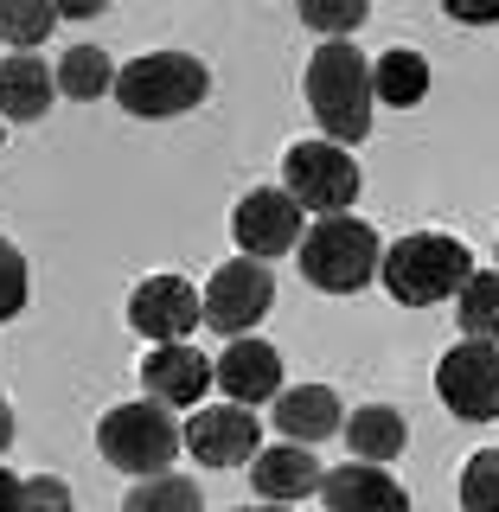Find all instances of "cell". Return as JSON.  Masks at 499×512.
Here are the masks:
<instances>
[{
  "instance_id": "cell-20",
  "label": "cell",
  "mask_w": 499,
  "mask_h": 512,
  "mask_svg": "<svg viewBox=\"0 0 499 512\" xmlns=\"http://www.w3.org/2000/svg\"><path fill=\"white\" fill-rule=\"evenodd\" d=\"M455 314H461V333H468V340L499 346V269H474V276L461 282Z\"/></svg>"
},
{
  "instance_id": "cell-9",
  "label": "cell",
  "mask_w": 499,
  "mask_h": 512,
  "mask_svg": "<svg viewBox=\"0 0 499 512\" xmlns=\"http://www.w3.org/2000/svg\"><path fill=\"white\" fill-rule=\"evenodd\" d=\"M231 237H237V250H244L250 263H263V256H288L301 244V205L288 199L282 186H256V192L237 199Z\"/></svg>"
},
{
  "instance_id": "cell-1",
  "label": "cell",
  "mask_w": 499,
  "mask_h": 512,
  "mask_svg": "<svg viewBox=\"0 0 499 512\" xmlns=\"http://www.w3.org/2000/svg\"><path fill=\"white\" fill-rule=\"evenodd\" d=\"M301 90H308V109L320 122V141L359 148V141L372 135V103H378L372 96V64L352 52V39H320Z\"/></svg>"
},
{
  "instance_id": "cell-19",
  "label": "cell",
  "mask_w": 499,
  "mask_h": 512,
  "mask_svg": "<svg viewBox=\"0 0 499 512\" xmlns=\"http://www.w3.org/2000/svg\"><path fill=\"white\" fill-rule=\"evenodd\" d=\"M372 96L391 109H416L429 96V64L423 52H410V45H391L378 64H372Z\"/></svg>"
},
{
  "instance_id": "cell-10",
  "label": "cell",
  "mask_w": 499,
  "mask_h": 512,
  "mask_svg": "<svg viewBox=\"0 0 499 512\" xmlns=\"http://www.w3.org/2000/svg\"><path fill=\"white\" fill-rule=\"evenodd\" d=\"M186 448L205 461V468H244V461L263 455V423L244 404H224V410H192V423L180 429Z\"/></svg>"
},
{
  "instance_id": "cell-16",
  "label": "cell",
  "mask_w": 499,
  "mask_h": 512,
  "mask_svg": "<svg viewBox=\"0 0 499 512\" xmlns=\"http://www.w3.org/2000/svg\"><path fill=\"white\" fill-rule=\"evenodd\" d=\"M250 480H256V493H263L269 506H288V500L320 493V461L301 442H282V448H263V455L250 461Z\"/></svg>"
},
{
  "instance_id": "cell-27",
  "label": "cell",
  "mask_w": 499,
  "mask_h": 512,
  "mask_svg": "<svg viewBox=\"0 0 499 512\" xmlns=\"http://www.w3.org/2000/svg\"><path fill=\"white\" fill-rule=\"evenodd\" d=\"M20 512H71V487L58 474H32L20 480Z\"/></svg>"
},
{
  "instance_id": "cell-17",
  "label": "cell",
  "mask_w": 499,
  "mask_h": 512,
  "mask_svg": "<svg viewBox=\"0 0 499 512\" xmlns=\"http://www.w3.org/2000/svg\"><path fill=\"white\" fill-rule=\"evenodd\" d=\"M58 96V77L45 71V58L13 52L0 58V122H39Z\"/></svg>"
},
{
  "instance_id": "cell-12",
  "label": "cell",
  "mask_w": 499,
  "mask_h": 512,
  "mask_svg": "<svg viewBox=\"0 0 499 512\" xmlns=\"http://www.w3.org/2000/svg\"><path fill=\"white\" fill-rule=\"evenodd\" d=\"M212 384L231 404H269L282 397V352L269 340H231L212 365Z\"/></svg>"
},
{
  "instance_id": "cell-8",
  "label": "cell",
  "mask_w": 499,
  "mask_h": 512,
  "mask_svg": "<svg viewBox=\"0 0 499 512\" xmlns=\"http://www.w3.org/2000/svg\"><path fill=\"white\" fill-rule=\"evenodd\" d=\"M436 391L461 423H493L499 416V346H487V340L448 346L436 365Z\"/></svg>"
},
{
  "instance_id": "cell-22",
  "label": "cell",
  "mask_w": 499,
  "mask_h": 512,
  "mask_svg": "<svg viewBox=\"0 0 499 512\" xmlns=\"http://www.w3.org/2000/svg\"><path fill=\"white\" fill-rule=\"evenodd\" d=\"M122 512H199V480L186 474H148L128 487Z\"/></svg>"
},
{
  "instance_id": "cell-24",
  "label": "cell",
  "mask_w": 499,
  "mask_h": 512,
  "mask_svg": "<svg viewBox=\"0 0 499 512\" xmlns=\"http://www.w3.org/2000/svg\"><path fill=\"white\" fill-rule=\"evenodd\" d=\"M461 512H499V448H480L461 468Z\"/></svg>"
},
{
  "instance_id": "cell-25",
  "label": "cell",
  "mask_w": 499,
  "mask_h": 512,
  "mask_svg": "<svg viewBox=\"0 0 499 512\" xmlns=\"http://www.w3.org/2000/svg\"><path fill=\"white\" fill-rule=\"evenodd\" d=\"M365 0H333V7H320V0H308V7H301V26L308 32H327V39H346V32H359L365 26Z\"/></svg>"
},
{
  "instance_id": "cell-30",
  "label": "cell",
  "mask_w": 499,
  "mask_h": 512,
  "mask_svg": "<svg viewBox=\"0 0 499 512\" xmlns=\"http://www.w3.org/2000/svg\"><path fill=\"white\" fill-rule=\"evenodd\" d=\"M237 512H288V506H269V500H263V506H237Z\"/></svg>"
},
{
  "instance_id": "cell-2",
  "label": "cell",
  "mask_w": 499,
  "mask_h": 512,
  "mask_svg": "<svg viewBox=\"0 0 499 512\" xmlns=\"http://www.w3.org/2000/svg\"><path fill=\"white\" fill-rule=\"evenodd\" d=\"M468 276H474V256L448 231H410V237H397L378 263V282L391 288V301H404V308H436V301L461 295Z\"/></svg>"
},
{
  "instance_id": "cell-14",
  "label": "cell",
  "mask_w": 499,
  "mask_h": 512,
  "mask_svg": "<svg viewBox=\"0 0 499 512\" xmlns=\"http://www.w3.org/2000/svg\"><path fill=\"white\" fill-rule=\"evenodd\" d=\"M141 378H148V397L154 404H173V410H186V404H199L205 397V384H212V365H205V352L199 346H154L148 359H141Z\"/></svg>"
},
{
  "instance_id": "cell-26",
  "label": "cell",
  "mask_w": 499,
  "mask_h": 512,
  "mask_svg": "<svg viewBox=\"0 0 499 512\" xmlns=\"http://www.w3.org/2000/svg\"><path fill=\"white\" fill-rule=\"evenodd\" d=\"M20 308H26V256L0 237V327L20 320Z\"/></svg>"
},
{
  "instance_id": "cell-28",
  "label": "cell",
  "mask_w": 499,
  "mask_h": 512,
  "mask_svg": "<svg viewBox=\"0 0 499 512\" xmlns=\"http://www.w3.org/2000/svg\"><path fill=\"white\" fill-rule=\"evenodd\" d=\"M0 512H20V480L0 468Z\"/></svg>"
},
{
  "instance_id": "cell-6",
  "label": "cell",
  "mask_w": 499,
  "mask_h": 512,
  "mask_svg": "<svg viewBox=\"0 0 499 512\" xmlns=\"http://www.w3.org/2000/svg\"><path fill=\"white\" fill-rule=\"evenodd\" d=\"M359 160L333 141H295L282 154V192L301 205V212H320V218H346V205H359Z\"/></svg>"
},
{
  "instance_id": "cell-5",
  "label": "cell",
  "mask_w": 499,
  "mask_h": 512,
  "mask_svg": "<svg viewBox=\"0 0 499 512\" xmlns=\"http://www.w3.org/2000/svg\"><path fill=\"white\" fill-rule=\"evenodd\" d=\"M180 423H173L167 410L154 404H116L96 423V448H103V461H116L122 474H135V480H148V474H167V461L180 455Z\"/></svg>"
},
{
  "instance_id": "cell-11",
  "label": "cell",
  "mask_w": 499,
  "mask_h": 512,
  "mask_svg": "<svg viewBox=\"0 0 499 512\" xmlns=\"http://www.w3.org/2000/svg\"><path fill=\"white\" fill-rule=\"evenodd\" d=\"M128 320H135V333H148L154 346H180L192 327H199V288L186 276H148L128 295Z\"/></svg>"
},
{
  "instance_id": "cell-13",
  "label": "cell",
  "mask_w": 499,
  "mask_h": 512,
  "mask_svg": "<svg viewBox=\"0 0 499 512\" xmlns=\"http://www.w3.org/2000/svg\"><path fill=\"white\" fill-rule=\"evenodd\" d=\"M320 500L327 512H410V493L372 461H346V468L320 474Z\"/></svg>"
},
{
  "instance_id": "cell-18",
  "label": "cell",
  "mask_w": 499,
  "mask_h": 512,
  "mask_svg": "<svg viewBox=\"0 0 499 512\" xmlns=\"http://www.w3.org/2000/svg\"><path fill=\"white\" fill-rule=\"evenodd\" d=\"M346 442H352V455H359V461L384 468V461H397L410 448V423H404V410H391V404H365V410H352Z\"/></svg>"
},
{
  "instance_id": "cell-7",
  "label": "cell",
  "mask_w": 499,
  "mask_h": 512,
  "mask_svg": "<svg viewBox=\"0 0 499 512\" xmlns=\"http://www.w3.org/2000/svg\"><path fill=\"white\" fill-rule=\"evenodd\" d=\"M269 301H276V276H269L263 263H250V256H237V263H224L218 276L205 282L199 314L224 340H250V327L269 314Z\"/></svg>"
},
{
  "instance_id": "cell-3",
  "label": "cell",
  "mask_w": 499,
  "mask_h": 512,
  "mask_svg": "<svg viewBox=\"0 0 499 512\" xmlns=\"http://www.w3.org/2000/svg\"><path fill=\"white\" fill-rule=\"evenodd\" d=\"M212 96V71H205L192 52H141L135 64L116 71V103L141 122L160 116H186Z\"/></svg>"
},
{
  "instance_id": "cell-15",
  "label": "cell",
  "mask_w": 499,
  "mask_h": 512,
  "mask_svg": "<svg viewBox=\"0 0 499 512\" xmlns=\"http://www.w3.org/2000/svg\"><path fill=\"white\" fill-rule=\"evenodd\" d=\"M276 429H282L288 442H301V448L340 436V429H346L340 397H333L327 384H295V391H282V397H276Z\"/></svg>"
},
{
  "instance_id": "cell-4",
  "label": "cell",
  "mask_w": 499,
  "mask_h": 512,
  "mask_svg": "<svg viewBox=\"0 0 499 512\" xmlns=\"http://www.w3.org/2000/svg\"><path fill=\"white\" fill-rule=\"evenodd\" d=\"M378 263H384V244L365 218H320L301 237V276L327 288V295H359L378 276Z\"/></svg>"
},
{
  "instance_id": "cell-21",
  "label": "cell",
  "mask_w": 499,
  "mask_h": 512,
  "mask_svg": "<svg viewBox=\"0 0 499 512\" xmlns=\"http://www.w3.org/2000/svg\"><path fill=\"white\" fill-rule=\"evenodd\" d=\"M52 77H58L64 96H77V103H96L103 90H116V64H109V52H96V45H71Z\"/></svg>"
},
{
  "instance_id": "cell-29",
  "label": "cell",
  "mask_w": 499,
  "mask_h": 512,
  "mask_svg": "<svg viewBox=\"0 0 499 512\" xmlns=\"http://www.w3.org/2000/svg\"><path fill=\"white\" fill-rule=\"evenodd\" d=\"M7 442H13V410H7V397H0V455H7Z\"/></svg>"
},
{
  "instance_id": "cell-23",
  "label": "cell",
  "mask_w": 499,
  "mask_h": 512,
  "mask_svg": "<svg viewBox=\"0 0 499 512\" xmlns=\"http://www.w3.org/2000/svg\"><path fill=\"white\" fill-rule=\"evenodd\" d=\"M52 26H58V7H45V0H0V39H7L13 52L45 45Z\"/></svg>"
}]
</instances>
